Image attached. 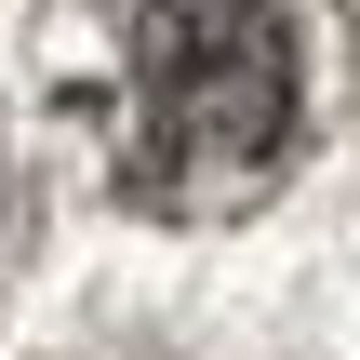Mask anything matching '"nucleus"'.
I'll use <instances>...</instances> for the list:
<instances>
[{
    "instance_id": "1",
    "label": "nucleus",
    "mask_w": 360,
    "mask_h": 360,
    "mask_svg": "<svg viewBox=\"0 0 360 360\" xmlns=\"http://www.w3.org/2000/svg\"><path fill=\"white\" fill-rule=\"evenodd\" d=\"M107 147L120 187L160 214H214L281 174L307 120L294 13L281 0H107Z\"/></svg>"
},
{
    "instance_id": "2",
    "label": "nucleus",
    "mask_w": 360,
    "mask_h": 360,
    "mask_svg": "<svg viewBox=\"0 0 360 360\" xmlns=\"http://www.w3.org/2000/svg\"><path fill=\"white\" fill-rule=\"evenodd\" d=\"M0 254H13V147H0Z\"/></svg>"
}]
</instances>
